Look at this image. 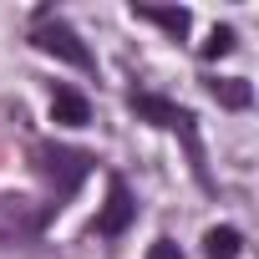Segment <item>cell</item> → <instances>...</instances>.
<instances>
[{"label": "cell", "instance_id": "1", "mask_svg": "<svg viewBox=\"0 0 259 259\" xmlns=\"http://www.w3.org/2000/svg\"><path fill=\"white\" fill-rule=\"evenodd\" d=\"M36 46L46 51V56H56V61H66V66H76V71H92V51H87V41L66 26V21H41L36 26Z\"/></svg>", "mask_w": 259, "mask_h": 259}, {"label": "cell", "instance_id": "2", "mask_svg": "<svg viewBox=\"0 0 259 259\" xmlns=\"http://www.w3.org/2000/svg\"><path fill=\"white\" fill-rule=\"evenodd\" d=\"M133 112L148 117V122H158V127H178V133L193 138V112H188V107H173V102H163V97H153V92H133Z\"/></svg>", "mask_w": 259, "mask_h": 259}, {"label": "cell", "instance_id": "3", "mask_svg": "<svg viewBox=\"0 0 259 259\" xmlns=\"http://www.w3.org/2000/svg\"><path fill=\"white\" fill-rule=\"evenodd\" d=\"M36 158H41V173L46 178H61V188H76L87 178V168H92L87 153H66V148H41Z\"/></svg>", "mask_w": 259, "mask_h": 259}, {"label": "cell", "instance_id": "4", "mask_svg": "<svg viewBox=\"0 0 259 259\" xmlns=\"http://www.w3.org/2000/svg\"><path fill=\"white\" fill-rule=\"evenodd\" d=\"M133 208H138V203H133V193H127V183L112 178V183H107V203H102V213H97V229H102V234H122L127 224H133Z\"/></svg>", "mask_w": 259, "mask_h": 259}, {"label": "cell", "instance_id": "5", "mask_svg": "<svg viewBox=\"0 0 259 259\" xmlns=\"http://www.w3.org/2000/svg\"><path fill=\"white\" fill-rule=\"evenodd\" d=\"M51 122H56V127H87V122H92L87 97L71 92V87H56V92H51Z\"/></svg>", "mask_w": 259, "mask_h": 259}, {"label": "cell", "instance_id": "6", "mask_svg": "<svg viewBox=\"0 0 259 259\" xmlns=\"http://www.w3.org/2000/svg\"><path fill=\"white\" fill-rule=\"evenodd\" d=\"M138 16L153 21V26H163L168 36H188V26H193V11L188 6H138Z\"/></svg>", "mask_w": 259, "mask_h": 259}, {"label": "cell", "instance_id": "7", "mask_svg": "<svg viewBox=\"0 0 259 259\" xmlns=\"http://www.w3.org/2000/svg\"><path fill=\"white\" fill-rule=\"evenodd\" d=\"M239 249H244V234L229 229V224H219V229L203 234V254L208 259H239Z\"/></svg>", "mask_w": 259, "mask_h": 259}, {"label": "cell", "instance_id": "8", "mask_svg": "<svg viewBox=\"0 0 259 259\" xmlns=\"http://www.w3.org/2000/svg\"><path fill=\"white\" fill-rule=\"evenodd\" d=\"M208 92H213V102H219V107H234V112L254 102V92H249V81H244V76H219V81H208Z\"/></svg>", "mask_w": 259, "mask_h": 259}, {"label": "cell", "instance_id": "9", "mask_svg": "<svg viewBox=\"0 0 259 259\" xmlns=\"http://www.w3.org/2000/svg\"><path fill=\"white\" fill-rule=\"evenodd\" d=\"M234 41H239V36H234L229 26H213V31H208V41H203V56H208V61H219V56H229V51H234Z\"/></svg>", "mask_w": 259, "mask_h": 259}, {"label": "cell", "instance_id": "10", "mask_svg": "<svg viewBox=\"0 0 259 259\" xmlns=\"http://www.w3.org/2000/svg\"><path fill=\"white\" fill-rule=\"evenodd\" d=\"M148 259H183V254H178V244H173V239H158V244L148 249Z\"/></svg>", "mask_w": 259, "mask_h": 259}]
</instances>
